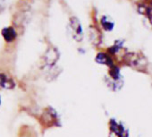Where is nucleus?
<instances>
[{
    "instance_id": "nucleus-8",
    "label": "nucleus",
    "mask_w": 152,
    "mask_h": 137,
    "mask_svg": "<svg viewBox=\"0 0 152 137\" xmlns=\"http://www.w3.org/2000/svg\"><path fill=\"white\" fill-rule=\"evenodd\" d=\"M17 137H38L35 130L29 125H23L21 127Z\"/></svg>"
},
{
    "instance_id": "nucleus-2",
    "label": "nucleus",
    "mask_w": 152,
    "mask_h": 137,
    "mask_svg": "<svg viewBox=\"0 0 152 137\" xmlns=\"http://www.w3.org/2000/svg\"><path fill=\"white\" fill-rule=\"evenodd\" d=\"M59 57H60V55H59L58 49L52 46L49 47L44 53V56H43L45 66L48 67V69L54 67L56 62L58 61Z\"/></svg>"
},
{
    "instance_id": "nucleus-4",
    "label": "nucleus",
    "mask_w": 152,
    "mask_h": 137,
    "mask_svg": "<svg viewBox=\"0 0 152 137\" xmlns=\"http://www.w3.org/2000/svg\"><path fill=\"white\" fill-rule=\"evenodd\" d=\"M15 87V79L7 73L0 71V90H14Z\"/></svg>"
},
{
    "instance_id": "nucleus-10",
    "label": "nucleus",
    "mask_w": 152,
    "mask_h": 137,
    "mask_svg": "<svg viewBox=\"0 0 152 137\" xmlns=\"http://www.w3.org/2000/svg\"><path fill=\"white\" fill-rule=\"evenodd\" d=\"M147 15H148V19H149V21H150V23H152V7H148V8H147Z\"/></svg>"
},
{
    "instance_id": "nucleus-9",
    "label": "nucleus",
    "mask_w": 152,
    "mask_h": 137,
    "mask_svg": "<svg viewBox=\"0 0 152 137\" xmlns=\"http://www.w3.org/2000/svg\"><path fill=\"white\" fill-rule=\"evenodd\" d=\"M101 25L104 30L110 32L114 28V22L111 19H109L107 16H103L101 19Z\"/></svg>"
},
{
    "instance_id": "nucleus-1",
    "label": "nucleus",
    "mask_w": 152,
    "mask_h": 137,
    "mask_svg": "<svg viewBox=\"0 0 152 137\" xmlns=\"http://www.w3.org/2000/svg\"><path fill=\"white\" fill-rule=\"evenodd\" d=\"M39 122L42 128L49 129L61 126V119L57 111L51 106H47L39 116Z\"/></svg>"
},
{
    "instance_id": "nucleus-6",
    "label": "nucleus",
    "mask_w": 152,
    "mask_h": 137,
    "mask_svg": "<svg viewBox=\"0 0 152 137\" xmlns=\"http://www.w3.org/2000/svg\"><path fill=\"white\" fill-rule=\"evenodd\" d=\"M2 36L6 42L7 43H12L16 40L17 33L16 31L13 27H6L2 30Z\"/></svg>"
},
{
    "instance_id": "nucleus-11",
    "label": "nucleus",
    "mask_w": 152,
    "mask_h": 137,
    "mask_svg": "<svg viewBox=\"0 0 152 137\" xmlns=\"http://www.w3.org/2000/svg\"><path fill=\"white\" fill-rule=\"evenodd\" d=\"M1 103H2V98H1V94H0V106H1Z\"/></svg>"
},
{
    "instance_id": "nucleus-5",
    "label": "nucleus",
    "mask_w": 152,
    "mask_h": 137,
    "mask_svg": "<svg viewBox=\"0 0 152 137\" xmlns=\"http://www.w3.org/2000/svg\"><path fill=\"white\" fill-rule=\"evenodd\" d=\"M110 137H126V132L124 125L121 123L116 122L115 119H111L109 122Z\"/></svg>"
},
{
    "instance_id": "nucleus-3",
    "label": "nucleus",
    "mask_w": 152,
    "mask_h": 137,
    "mask_svg": "<svg viewBox=\"0 0 152 137\" xmlns=\"http://www.w3.org/2000/svg\"><path fill=\"white\" fill-rule=\"evenodd\" d=\"M70 25L72 38L77 42H81L83 39V30L82 23L76 17H72L70 20Z\"/></svg>"
},
{
    "instance_id": "nucleus-7",
    "label": "nucleus",
    "mask_w": 152,
    "mask_h": 137,
    "mask_svg": "<svg viewBox=\"0 0 152 137\" xmlns=\"http://www.w3.org/2000/svg\"><path fill=\"white\" fill-rule=\"evenodd\" d=\"M95 60L99 64H104V65H107V66H109V67L114 65V63H113V60H112L111 56L108 54H106V53H103V52L99 53L96 56Z\"/></svg>"
}]
</instances>
